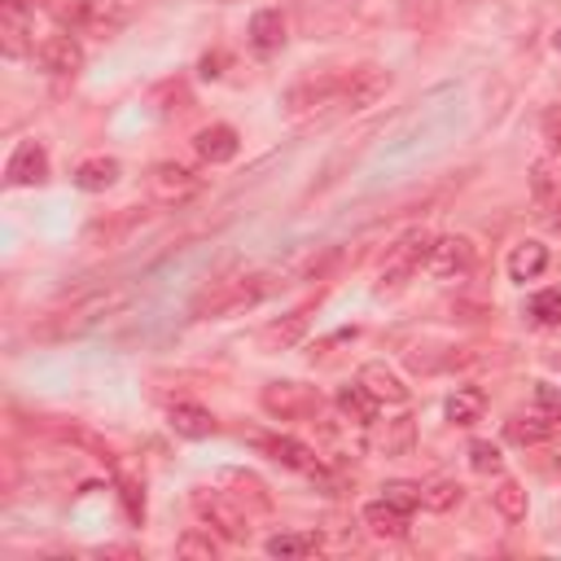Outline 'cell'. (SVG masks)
I'll list each match as a JSON object with an SVG mask.
<instances>
[{
  "instance_id": "6da1fadb",
  "label": "cell",
  "mask_w": 561,
  "mask_h": 561,
  "mask_svg": "<svg viewBox=\"0 0 561 561\" xmlns=\"http://www.w3.org/2000/svg\"><path fill=\"white\" fill-rule=\"evenodd\" d=\"M127 302V294L123 289H101V294H83L75 307H61V311H53L39 329H31V333H39V337H70V333H83V329H92V324H101L110 311H118Z\"/></svg>"
},
{
  "instance_id": "7a4b0ae2",
  "label": "cell",
  "mask_w": 561,
  "mask_h": 561,
  "mask_svg": "<svg viewBox=\"0 0 561 561\" xmlns=\"http://www.w3.org/2000/svg\"><path fill=\"white\" fill-rule=\"evenodd\" d=\"M430 232L425 228H408L390 250H386V259H381V276H377V294H399L421 267H425V259H430Z\"/></svg>"
},
{
  "instance_id": "3957f363",
  "label": "cell",
  "mask_w": 561,
  "mask_h": 561,
  "mask_svg": "<svg viewBox=\"0 0 561 561\" xmlns=\"http://www.w3.org/2000/svg\"><path fill=\"white\" fill-rule=\"evenodd\" d=\"M193 513L206 522V530L224 535L228 543H245L250 535V513H241L228 491H193Z\"/></svg>"
},
{
  "instance_id": "277c9868",
  "label": "cell",
  "mask_w": 561,
  "mask_h": 561,
  "mask_svg": "<svg viewBox=\"0 0 561 561\" xmlns=\"http://www.w3.org/2000/svg\"><path fill=\"white\" fill-rule=\"evenodd\" d=\"M267 289H272L267 276H228V280H219L215 289H206L197 298V316H228V311L254 307Z\"/></svg>"
},
{
  "instance_id": "5b68a950",
  "label": "cell",
  "mask_w": 561,
  "mask_h": 561,
  "mask_svg": "<svg viewBox=\"0 0 561 561\" xmlns=\"http://www.w3.org/2000/svg\"><path fill=\"white\" fill-rule=\"evenodd\" d=\"M149 197L153 202H162V206H184V202H193L197 193H202V175L193 171V167H184V162H153L149 167Z\"/></svg>"
},
{
  "instance_id": "8992f818",
  "label": "cell",
  "mask_w": 561,
  "mask_h": 561,
  "mask_svg": "<svg viewBox=\"0 0 561 561\" xmlns=\"http://www.w3.org/2000/svg\"><path fill=\"white\" fill-rule=\"evenodd\" d=\"M259 399H263V408H267L276 421H307V416H320V390H316V386H302V381H267Z\"/></svg>"
},
{
  "instance_id": "52a82bcc",
  "label": "cell",
  "mask_w": 561,
  "mask_h": 561,
  "mask_svg": "<svg viewBox=\"0 0 561 561\" xmlns=\"http://www.w3.org/2000/svg\"><path fill=\"white\" fill-rule=\"evenodd\" d=\"M390 70L386 66H355L351 75H342V101L337 105H346V110H368V105H377L386 92H390Z\"/></svg>"
},
{
  "instance_id": "ba28073f",
  "label": "cell",
  "mask_w": 561,
  "mask_h": 561,
  "mask_svg": "<svg viewBox=\"0 0 561 561\" xmlns=\"http://www.w3.org/2000/svg\"><path fill=\"white\" fill-rule=\"evenodd\" d=\"M425 267H430L438 280H456V276H465V272L473 267V245H469V237H434V241H430V259H425Z\"/></svg>"
},
{
  "instance_id": "9c48e42d",
  "label": "cell",
  "mask_w": 561,
  "mask_h": 561,
  "mask_svg": "<svg viewBox=\"0 0 561 561\" xmlns=\"http://www.w3.org/2000/svg\"><path fill=\"white\" fill-rule=\"evenodd\" d=\"M35 57H39V66H44L48 75H57V79H70V75L83 70V44H79L75 35H66V31L44 35V44L35 48Z\"/></svg>"
},
{
  "instance_id": "30bf717a",
  "label": "cell",
  "mask_w": 561,
  "mask_h": 561,
  "mask_svg": "<svg viewBox=\"0 0 561 561\" xmlns=\"http://www.w3.org/2000/svg\"><path fill=\"white\" fill-rule=\"evenodd\" d=\"M4 180L13 188H31V184H44L48 180V153L39 140H22L13 153H9V167H4Z\"/></svg>"
},
{
  "instance_id": "8fae6325",
  "label": "cell",
  "mask_w": 561,
  "mask_h": 561,
  "mask_svg": "<svg viewBox=\"0 0 561 561\" xmlns=\"http://www.w3.org/2000/svg\"><path fill=\"white\" fill-rule=\"evenodd\" d=\"M193 149H197L202 162L219 167V162H232V158H237L241 136H237V127H228V123H210V127H202V131L193 136Z\"/></svg>"
},
{
  "instance_id": "7c38bea8",
  "label": "cell",
  "mask_w": 561,
  "mask_h": 561,
  "mask_svg": "<svg viewBox=\"0 0 561 561\" xmlns=\"http://www.w3.org/2000/svg\"><path fill=\"white\" fill-rule=\"evenodd\" d=\"M31 35V9L26 0H0V48L4 57H22Z\"/></svg>"
},
{
  "instance_id": "4fadbf2b",
  "label": "cell",
  "mask_w": 561,
  "mask_h": 561,
  "mask_svg": "<svg viewBox=\"0 0 561 561\" xmlns=\"http://www.w3.org/2000/svg\"><path fill=\"white\" fill-rule=\"evenodd\" d=\"M359 386H364L377 403H408V386H403L399 373H394L390 364H381V359H368V364L359 368Z\"/></svg>"
},
{
  "instance_id": "5bb4252c",
  "label": "cell",
  "mask_w": 561,
  "mask_h": 561,
  "mask_svg": "<svg viewBox=\"0 0 561 561\" xmlns=\"http://www.w3.org/2000/svg\"><path fill=\"white\" fill-rule=\"evenodd\" d=\"M118 158H105V153H96V158H83L79 167H75V188H83V193H105V188H114L118 184Z\"/></svg>"
},
{
  "instance_id": "9a60e30c",
  "label": "cell",
  "mask_w": 561,
  "mask_h": 561,
  "mask_svg": "<svg viewBox=\"0 0 561 561\" xmlns=\"http://www.w3.org/2000/svg\"><path fill=\"white\" fill-rule=\"evenodd\" d=\"M364 526L377 539H403L408 535V513L394 508L390 500H373V504H364Z\"/></svg>"
},
{
  "instance_id": "2e32d148",
  "label": "cell",
  "mask_w": 561,
  "mask_h": 561,
  "mask_svg": "<svg viewBox=\"0 0 561 561\" xmlns=\"http://www.w3.org/2000/svg\"><path fill=\"white\" fill-rule=\"evenodd\" d=\"M548 272V245L543 241H522V245H513V254H508V276L513 280H539Z\"/></svg>"
},
{
  "instance_id": "e0dca14e",
  "label": "cell",
  "mask_w": 561,
  "mask_h": 561,
  "mask_svg": "<svg viewBox=\"0 0 561 561\" xmlns=\"http://www.w3.org/2000/svg\"><path fill=\"white\" fill-rule=\"evenodd\" d=\"M167 421H171V430L180 438H210L215 434V416L202 403H171Z\"/></svg>"
},
{
  "instance_id": "ac0fdd59",
  "label": "cell",
  "mask_w": 561,
  "mask_h": 561,
  "mask_svg": "<svg viewBox=\"0 0 561 561\" xmlns=\"http://www.w3.org/2000/svg\"><path fill=\"white\" fill-rule=\"evenodd\" d=\"M250 44H254V53L285 48V18H280V9H259L250 18Z\"/></svg>"
},
{
  "instance_id": "d6986e66",
  "label": "cell",
  "mask_w": 561,
  "mask_h": 561,
  "mask_svg": "<svg viewBox=\"0 0 561 561\" xmlns=\"http://www.w3.org/2000/svg\"><path fill=\"white\" fill-rule=\"evenodd\" d=\"M302 333H307V307L289 311L285 320H272V324L259 333V346H263V351H285V346H294Z\"/></svg>"
},
{
  "instance_id": "ffe728a7",
  "label": "cell",
  "mask_w": 561,
  "mask_h": 561,
  "mask_svg": "<svg viewBox=\"0 0 561 561\" xmlns=\"http://www.w3.org/2000/svg\"><path fill=\"white\" fill-rule=\"evenodd\" d=\"M263 548H267V557H280V561H298V557H311V552H320V535H316V530H280V535H272Z\"/></svg>"
},
{
  "instance_id": "44dd1931",
  "label": "cell",
  "mask_w": 561,
  "mask_h": 561,
  "mask_svg": "<svg viewBox=\"0 0 561 561\" xmlns=\"http://www.w3.org/2000/svg\"><path fill=\"white\" fill-rule=\"evenodd\" d=\"M377 399L355 381V386H342L337 390V412L346 416V421H355V425H377Z\"/></svg>"
},
{
  "instance_id": "7402d4cb",
  "label": "cell",
  "mask_w": 561,
  "mask_h": 561,
  "mask_svg": "<svg viewBox=\"0 0 561 561\" xmlns=\"http://www.w3.org/2000/svg\"><path fill=\"white\" fill-rule=\"evenodd\" d=\"M70 22H75V26H92V31L110 35V31L123 22V13H114V9H110V0H75Z\"/></svg>"
},
{
  "instance_id": "603a6c76",
  "label": "cell",
  "mask_w": 561,
  "mask_h": 561,
  "mask_svg": "<svg viewBox=\"0 0 561 561\" xmlns=\"http://www.w3.org/2000/svg\"><path fill=\"white\" fill-rule=\"evenodd\" d=\"M504 438L517 443V447H539V443L552 438V421L548 416H513L504 425Z\"/></svg>"
},
{
  "instance_id": "cb8c5ba5",
  "label": "cell",
  "mask_w": 561,
  "mask_h": 561,
  "mask_svg": "<svg viewBox=\"0 0 561 561\" xmlns=\"http://www.w3.org/2000/svg\"><path fill=\"white\" fill-rule=\"evenodd\" d=\"M482 408H486V394L478 386H465L447 399V421L451 425H473V421H482Z\"/></svg>"
},
{
  "instance_id": "d4e9b609",
  "label": "cell",
  "mask_w": 561,
  "mask_h": 561,
  "mask_svg": "<svg viewBox=\"0 0 561 561\" xmlns=\"http://www.w3.org/2000/svg\"><path fill=\"white\" fill-rule=\"evenodd\" d=\"M460 500H465V486L456 478H434L430 486H421V508L430 513H451Z\"/></svg>"
},
{
  "instance_id": "484cf974",
  "label": "cell",
  "mask_w": 561,
  "mask_h": 561,
  "mask_svg": "<svg viewBox=\"0 0 561 561\" xmlns=\"http://www.w3.org/2000/svg\"><path fill=\"white\" fill-rule=\"evenodd\" d=\"M530 193H535L539 206H552L561 197V162H552V158L535 162L530 167Z\"/></svg>"
},
{
  "instance_id": "4316f807",
  "label": "cell",
  "mask_w": 561,
  "mask_h": 561,
  "mask_svg": "<svg viewBox=\"0 0 561 561\" xmlns=\"http://www.w3.org/2000/svg\"><path fill=\"white\" fill-rule=\"evenodd\" d=\"M280 465H289V469H307V473H316L320 469V460H316V451L311 447H302L298 438H267L263 443Z\"/></svg>"
},
{
  "instance_id": "83f0119b",
  "label": "cell",
  "mask_w": 561,
  "mask_h": 561,
  "mask_svg": "<svg viewBox=\"0 0 561 561\" xmlns=\"http://www.w3.org/2000/svg\"><path fill=\"white\" fill-rule=\"evenodd\" d=\"M491 504L500 508V517L522 522V517H526V486H522V482H513V478H504V482L491 491Z\"/></svg>"
},
{
  "instance_id": "f1b7e54d",
  "label": "cell",
  "mask_w": 561,
  "mask_h": 561,
  "mask_svg": "<svg viewBox=\"0 0 561 561\" xmlns=\"http://www.w3.org/2000/svg\"><path fill=\"white\" fill-rule=\"evenodd\" d=\"M224 482H228V486H237V491H228V495H232L237 504H245V500H250L254 508H267V504H272V500H267V491H263V482H259L254 473L228 469V473H224Z\"/></svg>"
},
{
  "instance_id": "f546056e",
  "label": "cell",
  "mask_w": 561,
  "mask_h": 561,
  "mask_svg": "<svg viewBox=\"0 0 561 561\" xmlns=\"http://www.w3.org/2000/svg\"><path fill=\"white\" fill-rule=\"evenodd\" d=\"M215 539H210V530H184L180 539H175V557H184V561H215Z\"/></svg>"
},
{
  "instance_id": "4dcf8cb0",
  "label": "cell",
  "mask_w": 561,
  "mask_h": 561,
  "mask_svg": "<svg viewBox=\"0 0 561 561\" xmlns=\"http://www.w3.org/2000/svg\"><path fill=\"white\" fill-rule=\"evenodd\" d=\"M412 434H416V425H412V416H399V421H390V425L381 430V438H377V447H381L386 456H399V451H408V447H412Z\"/></svg>"
},
{
  "instance_id": "1f68e13d",
  "label": "cell",
  "mask_w": 561,
  "mask_h": 561,
  "mask_svg": "<svg viewBox=\"0 0 561 561\" xmlns=\"http://www.w3.org/2000/svg\"><path fill=\"white\" fill-rule=\"evenodd\" d=\"M530 320L535 324H543V329H552V324H561V289H539L535 298H530Z\"/></svg>"
},
{
  "instance_id": "d6a6232c",
  "label": "cell",
  "mask_w": 561,
  "mask_h": 561,
  "mask_svg": "<svg viewBox=\"0 0 561 561\" xmlns=\"http://www.w3.org/2000/svg\"><path fill=\"white\" fill-rule=\"evenodd\" d=\"M381 500H390L394 508L412 513V508H421V482H403V478H394V482L381 486Z\"/></svg>"
},
{
  "instance_id": "836d02e7",
  "label": "cell",
  "mask_w": 561,
  "mask_h": 561,
  "mask_svg": "<svg viewBox=\"0 0 561 561\" xmlns=\"http://www.w3.org/2000/svg\"><path fill=\"white\" fill-rule=\"evenodd\" d=\"M469 465H473L478 473H500V469H504V456H500V447H495V443L473 438V443H469Z\"/></svg>"
},
{
  "instance_id": "e575fe53",
  "label": "cell",
  "mask_w": 561,
  "mask_h": 561,
  "mask_svg": "<svg viewBox=\"0 0 561 561\" xmlns=\"http://www.w3.org/2000/svg\"><path fill=\"white\" fill-rule=\"evenodd\" d=\"M535 469H539V473H548V478H561V438H548V443H539Z\"/></svg>"
},
{
  "instance_id": "d590c367",
  "label": "cell",
  "mask_w": 561,
  "mask_h": 561,
  "mask_svg": "<svg viewBox=\"0 0 561 561\" xmlns=\"http://www.w3.org/2000/svg\"><path fill=\"white\" fill-rule=\"evenodd\" d=\"M539 131H543L548 149H552V153H561V105H548V110L539 114Z\"/></svg>"
},
{
  "instance_id": "8d00e7d4",
  "label": "cell",
  "mask_w": 561,
  "mask_h": 561,
  "mask_svg": "<svg viewBox=\"0 0 561 561\" xmlns=\"http://www.w3.org/2000/svg\"><path fill=\"white\" fill-rule=\"evenodd\" d=\"M535 403L548 412V421H561V394L552 386H535Z\"/></svg>"
},
{
  "instance_id": "74e56055",
  "label": "cell",
  "mask_w": 561,
  "mask_h": 561,
  "mask_svg": "<svg viewBox=\"0 0 561 561\" xmlns=\"http://www.w3.org/2000/svg\"><path fill=\"white\" fill-rule=\"evenodd\" d=\"M543 210H548V215H543V219H548V228H552V232H561V197H557L552 206H543Z\"/></svg>"
},
{
  "instance_id": "f35d334b",
  "label": "cell",
  "mask_w": 561,
  "mask_h": 561,
  "mask_svg": "<svg viewBox=\"0 0 561 561\" xmlns=\"http://www.w3.org/2000/svg\"><path fill=\"white\" fill-rule=\"evenodd\" d=\"M552 44H557V53H561V26H557V35H552Z\"/></svg>"
}]
</instances>
